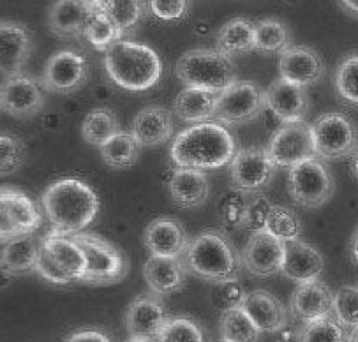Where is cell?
<instances>
[{
  "label": "cell",
  "instance_id": "ffe728a7",
  "mask_svg": "<svg viewBox=\"0 0 358 342\" xmlns=\"http://www.w3.org/2000/svg\"><path fill=\"white\" fill-rule=\"evenodd\" d=\"M279 73L282 80L306 89L322 80L325 64L309 46H289L279 53Z\"/></svg>",
  "mask_w": 358,
  "mask_h": 342
},
{
  "label": "cell",
  "instance_id": "4fadbf2b",
  "mask_svg": "<svg viewBox=\"0 0 358 342\" xmlns=\"http://www.w3.org/2000/svg\"><path fill=\"white\" fill-rule=\"evenodd\" d=\"M286 259V243L268 231L252 233L242 252L245 270L256 277H272L282 273Z\"/></svg>",
  "mask_w": 358,
  "mask_h": 342
},
{
  "label": "cell",
  "instance_id": "83f0119b",
  "mask_svg": "<svg viewBox=\"0 0 358 342\" xmlns=\"http://www.w3.org/2000/svg\"><path fill=\"white\" fill-rule=\"evenodd\" d=\"M43 247L48 250L53 262L59 265V269L69 277L71 280H83L87 273V258L82 247L78 245L71 236L59 235V233L50 231L41 240Z\"/></svg>",
  "mask_w": 358,
  "mask_h": 342
},
{
  "label": "cell",
  "instance_id": "484cf974",
  "mask_svg": "<svg viewBox=\"0 0 358 342\" xmlns=\"http://www.w3.org/2000/svg\"><path fill=\"white\" fill-rule=\"evenodd\" d=\"M133 136L141 147H157L166 143L173 134V117L166 108H143L133 120Z\"/></svg>",
  "mask_w": 358,
  "mask_h": 342
},
{
  "label": "cell",
  "instance_id": "5b68a950",
  "mask_svg": "<svg viewBox=\"0 0 358 342\" xmlns=\"http://www.w3.org/2000/svg\"><path fill=\"white\" fill-rule=\"evenodd\" d=\"M175 71L191 89L222 94L236 83L235 64L217 50H191L178 59Z\"/></svg>",
  "mask_w": 358,
  "mask_h": 342
},
{
  "label": "cell",
  "instance_id": "8d00e7d4",
  "mask_svg": "<svg viewBox=\"0 0 358 342\" xmlns=\"http://www.w3.org/2000/svg\"><path fill=\"white\" fill-rule=\"evenodd\" d=\"M145 6L136 0H106V2H96L97 11L104 13L113 20L115 25L122 32L133 29L140 22L143 15Z\"/></svg>",
  "mask_w": 358,
  "mask_h": 342
},
{
  "label": "cell",
  "instance_id": "f546056e",
  "mask_svg": "<svg viewBox=\"0 0 358 342\" xmlns=\"http://www.w3.org/2000/svg\"><path fill=\"white\" fill-rule=\"evenodd\" d=\"M217 52L228 59L241 57L256 50V25L245 18H233L219 29Z\"/></svg>",
  "mask_w": 358,
  "mask_h": 342
},
{
  "label": "cell",
  "instance_id": "f35d334b",
  "mask_svg": "<svg viewBox=\"0 0 358 342\" xmlns=\"http://www.w3.org/2000/svg\"><path fill=\"white\" fill-rule=\"evenodd\" d=\"M122 36L124 32L115 25L113 20L96 9V15L90 20L89 27H87L85 30V37L90 45L96 50H104V52H106V50L110 48V46H113L115 43L122 41L120 39Z\"/></svg>",
  "mask_w": 358,
  "mask_h": 342
},
{
  "label": "cell",
  "instance_id": "f907efd6",
  "mask_svg": "<svg viewBox=\"0 0 358 342\" xmlns=\"http://www.w3.org/2000/svg\"><path fill=\"white\" fill-rule=\"evenodd\" d=\"M341 6H343L346 11L358 15V0H346V2H341Z\"/></svg>",
  "mask_w": 358,
  "mask_h": 342
},
{
  "label": "cell",
  "instance_id": "2e32d148",
  "mask_svg": "<svg viewBox=\"0 0 358 342\" xmlns=\"http://www.w3.org/2000/svg\"><path fill=\"white\" fill-rule=\"evenodd\" d=\"M32 52L29 29L18 22H2L0 25V71L6 80L22 74L23 66Z\"/></svg>",
  "mask_w": 358,
  "mask_h": 342
},
{
  "label": "cell",
  "instance_id": "d6a6232c",
  "mask_svg": "<svg viewBox=\"0 0 358 342\" xmlns=\"http://www.w3.org/2000/svg\"><path fill=\"white\" fill-rule=\"evenodd\" d=\"M118 133H120V125H118L117 117H115L113 111L106 110V108L92 110L83 118L82 134L87 143L101 148Z\"/></svg>",
  "mask_w": 358,
  "mask_h": 342
},
{
  "label": "cell",
  "instance_id": "d6986e66",
  "mask_svg": "<svg viewBox=\"0 0 358 342\" xmlns=\"http://www.w3.org/2000/svg\"><path fill=\"white\" fill-rule=\"evenodd\" d=\"M265 104L277 118L285 124L303 122V117L309 110V99L303 87L277 78L265 90Z\"/></svg>",
  "mask_w": 358,
  "mask_h": 342
},
{
  "label": "cell",
  "instance_id": "1f68e13d",
  "mask_svg": "<svg viewBox=\"0 0 358 342\" xmlns=\"http://www.w3.org/2000/svg\"><path fill=\"white\" fill-rule=\"evenodd\" d=\"M101 157L108 166L115 169H127L134 166L140 159L141 145L138 143L133 133H120L115 134L110 141L99 148Z\"/></svg>",
  "mask_w": 358,
  "mask_h": 342
},
{
  "label": "cell",
  "instance_id": "7a4b0ae2",
  "mask_svg": "<svg viewBox=\"0 0 358 342\" xmlns=\"http://www.w3.org/2000/svg\"><path fill=\"white\" fill-rule=\"evenodd\" d=\"M170 154L178 168L215 169L236 155L235 138L219 122L196 124L175 136Z\"/></svg>",
  "mask_w": 358,
  "mask_h": 342
},
{
  "label": "cell",
  "instance_id": "bcb514c9",
  "mask_svg": "<svg viewBox=\"0 0 358 342\" xmlns=\"http://www.w3.org/2000/svg\"><path fill=\"white\" fill-rule=\"evenodd\" d=\"M245 291L238 284V280H228V283H221L215 286L214 290V304L215 307H221L222 313L235 307H241L245 298Z\"/></svg>",
  "mask_w": 358,
  "mask_h": 342
},
{
  "label": "cell",
  "instance_id": "681fc988",
  "mask_svg": "<svg viewBox=\"0 0 358 342\" xmlns=\"http://www.w3.org/2000/svg\"><path fill=\"white\" fill-rule=\"evenodd\" d=\"M66 342H111L104 332L96 330V328H83V330L74 332Z\"/></svg>",
  "mask_w": 358,
  "mask_h": 342
},
{
  "label": "cell",
  "instance_id": "c3c4849f",
  "mask_svg": "<svg viewBox=\"0 0 358 342\" xmlns=\"http://www.w3.org/2000/svg\"><path fill=\"white\" fill-rule=\"evenodd\" d=\"M148 6H150V11L164 22H175V20L184 18L189 8V4L184 0H154Z\"/></svg>",
  "mask_w": 358,
  "mask_h": 342
},
{
  "label": "cell",
  "instance_id": "30bf717a",
  "mask_svg": "<svg viewBox=\"0 0 358 342\" xmlns=\"http://www.w3.org/2000/svg\"><path fill=\"white\" fill-rule=\"evenodd\" d=\"M266 108L265 92L252 81H236L219 94L215 120L226 125H241L258 117Z\"/></svg>",
  "mask_w": 358,
  "mask_h": 342
},
{
  "label": "cell",
  "instance_id": "cb8c5ba5",
  "mask_svg": "<svg viewBox=\"0 0 358 342\" xmlns=\"http://www.w3.org/2000/svg\"><path fill=\"white\" fill-rule=\"evenodd\" d=\"M323 266H325L323 256L316 247L309 245L302 240L286 243V259L282 273L288 279L299 284L314 283V280H320Z\"/></svg>",
  "mask_w": 358,
  "mask_h": 342
},
{
  "label": "cell",
  "instance_id": "8fae6325",
  "mask_svg": "<svg viewBox=\"0 0 358 342\" xmlns=\"http://www.w3.org/2000/svg\"><path fill=\"white\" fill-rule=\"evenodd\" d=\"M231 184L245 194H256L268 187L275 173V164L266 148H242L231 161Z\"/></svg>",
  "mask_w": 358,
  "mask_h": 342
},
{
  "label": "cell",
  "instance_id": "6da1fadb",
  "mask_svg": "<svg viewBox=\"0 0 358 342\" xmlns=\"http://www.w3.org/2000/svg\"><path fill=\"white\" fill-rule=\"evenodd\" d=\"M43 208L52 231L64 236L83 233L99 212V198L90 185L78 178H62L43 194Z\"/></svg>",
  "mask_w": 358,
  "mask_h": 342
},
{
  "label": "cell",
  "instance_id": "52a82bcc",
  "mask_svg": "<svg viewBox=\"0 0 358 342\" xmlns=\"http://www.w3.org/2000/svg\"><path fill=\"white\" fill-rule=\"evenodd\" d=\"M316 157L325 161L350 157L358 152V131L343 113H325L310 125Z\"/></svg>",
  "mask_w": 358,
  "mask_h": 342
},
{
  "label": "cell",
  "instance_id": "7402d4cb",
  "mask_svg": "<svg viewBox=\"0 0 358 342\" xmlns=\"http://www.w3.org/2000/svg\"><path fill=\"white\" fill-rule=\"evenodd\" d=\"M241 307L259 332L275 334V332L285 330L288 325V309L279 298L273 297L268 291H249Z\"/></svg>",
  "mask_w": 358,
  "mask_h": 342
},
{
  "label": "cell",
  "instance_id": "ab89813d",
  "mask_svg": "<svg viewBox=\"0 0 358 342\" xmlns=\"http://www.w3.org/2000/svg\"><path fill=\"white\" fill-rule=\"evenodd\" d=\"M344 328L336 318L310 321L300 330L299 342H348L350 334Z\"/></svg>",
  "mask_w": 358,
  "mask_h": 342
},
{
  "label": "cell",
  "instance_id": "e575fe53",
  "mask_svg": "<svg viewBox=\"0 0 358 342\" xmlns=\"http://www.w3.org/2000/svg\"><path fill=\"white\" fill-rule=\"evenodd\" d=\"M263 229L285 243L300 240V235H302V225H300L299 215L292 208L282 205H272Z\"/></svg>",
  "mask_w": 358,
  "mask_h": 342
},
{
  "label": "cell",
  "instance_id": "ee69618b",
  "mask_svg": "<svg viewBox=\"0 0 358 342\" xmlns=\"http://www.w3.org/2000/svg\"><path fill=\"white\" fill-rule=\"evenodd\" d=\"M27 157L25 145L20 138L9 133H2L0 136V173L4 177L16 173L23 166Z\"/></svg>",
  "mask_w": 358,
  "mask_h": 342
},
{
  "label": "cell",
  "instance_id": "7c38bea8",
  "mask_svg": "<svg viewBox=\"0 0 358 342\" xmlns=\"http://www.w3.org/2000/svg\"><path fill=\"white\" fill-rule=\"evenodd\" d=\"M268 155L279 168H293L299 162L314 159V145L310 125L306 122L285 124L268 141Z\"/></svg>",
  "mask_w": 358,
  "mask_h": 342
},
{
  "label": "cell",
  "instance_id": "4316f807",
  "mask_svg": "<svg viewBox=\"0 0 358 342\" xmlns=\"http://www.w3.org/2000/svg\"><path fill=\"white\" fill-rule=\"evenodd\" d=\"M143 276L148 287L157 297L171 294L180 290L185 283L187 269L182 258H161L150 256L143 266Z\"/></svg>",
  "mask_w": 358,
  "mask_h": 342
},
{
  "label": "cell",
  "instance_id": "44dd1931",
  "mask_svg": "<svg viewBox=\"0 0 358 342\" xmlns=\"http://www.w3.org/2000/svg\"><path fill=\"white\" fill-rule=\"evenodd\" d=\"M293 316L303 323L334 316V293L322 280L299 284L289 302Z\"/></svg>",
  "mask_w": 358,
  "mask_h": 342
},
{
  "label": "cell",
  "instance_id": "5bb4252c",
  "mask_svg": "<svg viewBox=\"0 0 358 342\" xmlns=\"http://www.w3.org/2000/svg\"><path fill=\"white\" fill-rule=\"evenodd\" d=\"M89 66L82 53L62 50L50 57L43 71L45 89L55 94H71L82 89L87 81Z\"/></svg>",
  "mask_w": 358,
  "mask_h": 342
},
{
  "label": "cell",
  "instance_id": "9a60e30c",
  "mask_svg": "<svg viewBox=\"0 0 358 342\" xmlns=\"http://www.w3.org/2000/svg\"><path fill=\"white\" fill-rule=\"evenodd\" d=\"M0 104L2 111L11 117H34L45 106V92L32 76L22 73L2 83Z\"/></svg>",
  "mask_w": 358,
  "mask_h": 342
},
{
  "label": "cell",
  "instance_id": "3957f363",
  "mask_svg": "<svg viewBox=\"0 0 358 342\" xmlns=\"http://www.w3.org/2000/svg\"><path fill=\"white\" fill-rule=\"evenodd\" d=\"M106 73L118 87L131 92H143L157 85L163 76V62L147 45L118 41L104 52Z\"/></svg>",
  "mask_w": 358,
  "mask_h": 342
},
{
  "label": "cell",
  "instance_id": "4dcf8cb0",
  "mask_svg": "<svg viewBox=\"0 0 358 342\" xmlns=\"http://www.w3.org/2000/svg\"><path fill=\"white\" fill-rule=\"evenodd\" d=\"M41 243L34 235H22L4 243L2 249V270L11 276L36 270Z\"/></svg>",
  "mask_w": 358,
  "mask_h": 342
},
{
  "label": "cell",
  "instance_id": "db71d44e",
  "mask_svg": "<svg viewBox=\"0 0 358 342\" xmlns=\"http://www.w3.org/2000/svg\"><path fill=\"white\" fill-rule=\"evenodd\" d=\"M348 342H358V327L351 330L350 337H348Z\"/></svg>",
  "mask_w": 358,
  "mask_h": 342
},
{
  "label": "cell",
  "instance_id": "ac0fdd59",
  "mask_svg": "<svg viewBox=\"0 0 358 342\" xmlns=\"http://www.w3.org/2000/svg\"><path fill=\"white\" fill-rule=\"evenodd\" d=\"M145 245L152 256L184 258V254L191 245V238L180 221L171 218H157L147 226Z\"/></svg>",
  "mask_w": 358,
  "mask_h": 342
},
{
  "label": "cell",
  "instance_id": "836d02e7",
  "mask_svg": "<svg viewBox=\"0 0 358 342\" xmlns=\"http://www.w3.org/2000/svg\"><path fill=\"white\" fill-rule=\"evenodd\" d=\"M219 328H221L222 342H258L262 334L242 307L222 313Z\"/></svg>",
  "mask_w": 358,
  "mask_h": 342
},
{
  "label": "cell",
  "instance_id": "11a10c76",
  "mask_svg": "<svg viewBox=\"0 0 358 342\" xmlns=\"http://www.w3.org/2000/svg\"><path fill=\"white\" fill-rule=\"evenodd\" d=\"M124 342H155V341H143V339H133V337H127Z\"/></svg>",
  "mask_w": 358,
  "mask_h": 342
},
{
  "label": "cell",
  "instance_id": "f6af8a7d",
  "mask_svg": "<svg viewBox=\"0 0 358 342\" xmlns=\"http://www.w3.org/2000/svg\"><path fill=\"white\" fill-rule=\"evenodd\" d=\"M270 208H272V203H270L268 198H265L262 192L249 194V205H248V213H245L244 228L251 229L252 233L262 231V229L265 228V221Z\"/></svg>",
  "mask_w": 358,
  "mask_h": 342
},
{
  "label": "cell",
  "instance_id": "d590c367",
  "mask_svg": "<svg viewBox=\"0 0 358 342\" xmlns=\"http://www.w3.org/2000/svg\"><path fill=\"white\" fill-rule=\"evenodd\" d=\"M289 48V32L285 23L265 18L256 23V50L263 53H281Z\"/></svg>",
  "mask_w": 358,
  "mask_h": 342
},
{
  "label": "cell",
  "instance_id": "7dc6e473",
  "mask_svg": "<svg viewBox=\"0 0 358 342\" xmlns=\"http://www.w3.org/2000/svg\"><path fill=\"white\" fill-rule=\"evenodd\" d=\"M36 272L39 273L43 279L50 280V283H53V284H60V286H62V284L73 283V280H71L69 277H67L66 273L59 269V265L53 262V258L48 254V250L43 247V243H41V249H39V258H37Z\"/></svg>",
  "mask_w": 358,
  "mask_h": 342
},
{
  "label": "cell",
  "instance_id": "ba28073f",
  "mask_svg": "<svg viewBox=\"0 0 358 342\" xmlns=\"http://www.w3.org/2000/svg\"><path fill=\"white\" fill-rule=\"evenodd\" d=\"M289 196L306 208L322 206L334 192V180L322 161L307 159L289 168L288 173Z\"/></svg>",
  "mask_w": 358,
  "mask_h": 342
},
{
  "label": "cell",
  "instance_id": "d4e9b609",
  "mask_svg": "<svg viewBox=\"0 0 358 342\" xmlns=\"http://www.w3.org/2000/svg\"><path fill=\"white\" fill-rule=\"evenodd\" d=\"M171 199L182 208H194L207 201L210 182L201 169L178 168L168 182Z\"/></svg>",
  "mask_w": 358,
  "mask_h": 342
},
{
  "label": "cell",
  "instance_id": "603a6c76",
  "mask_svg": "<svg viewBox=\"0 0 358 342\" xmlns=\"http://www.w3.org/2000/svg\"><path fill=\"white\" fill-rule=\"evenodd\" d=\"M94 15H96V2L60 0L50 9L48 27L60 37L85 36V30Z\"/></svg>",
  "mask_w": 358,
  "mask_h": 342
},
{
  "label": "cell",
  "instance_id": "8992f818",
  "mask_svg": "<svg viewBox=\"0 0 358 342\" xmlns=\"http://www.w3.org/2000/svg\"><path fill=\"white\" fill-rule=\"evenodd\" d=\"M71 238L82 247L87 258V273L83 283L111 284L126 277L127 259L113 243L94 233H78Z\"/></svg>",
  "mask_w": 358,
  "mask_h": 342
},
{
  "label": "cell",
  "instance_id": "f1b7e54d",
  "mask_svg": "<svg viewBox=\"0 0 358 342\" xmlns=\"http://www.w3.org/2000/svg\"><path fill=\"white\" fill-rule=\"evenodd\" d=\"M219 94L203 89H191L185 87L175 97L173 111L180 120L192 124H205L215 118Z\"/></svg>",
  "mask_w": 358,
  "mask_h": 342
},
{
  "label": "cell",
  "instance_id": "277c9868",
  "mask_svg": "<svg viewBox=\"0 0 358 342\" xmlns=\"http://www.w3.org/2000/svg\"><path fill=\"white\" fill-rule=\"evenodd\" d=\"M182 259L187 272L214 284L236 280L244 265L235 247L215 229H207L192 238Z\"/></svg>",
  "mask_w": 358,
  "mask_h": 342
},
{
  "label": "cell",
  "instance_id": "7bdbcfd3",
  "mask_svg": "<svg viewBox=\"0 0 358 342\" xmlns=\"http://www.w3.org/2000/svg\"><path fill=\"white\" fill-rule=\"evenodd\" d=\"M334 318L343 327H358V286H343L334 294Z\"/></svg>",
  "mask_w": 358,
  "mask_h": 342
},
{
  "label": "cell",
  "instance_id": "f5cc1de1",
  "mask_svg": "<svg viewBox=\"0 0 358 342\" xmlns=\"http://www.w3.org/2000/svg\"><path fill=\"white\" fill-rule=\"evenodd\" d=\"M351 168H353L355 177L358 178V152H357V154L353 155V161H351Z\"/></svg>",
  "mask_w": 358,
  "mask_h": 342
},
{
  "label": "cell",
  "instance_id": "9c48e42d",
  "mask_svg": "<svg viewBox=\"0 0 358 342\" xmlns=\"http://www.w3.org/2000/svg\"><path fill=\"white\" fill-rule=\"evenodd\" d=\"M43 213L25 192L2 187L0 192V233L2 243L22 235H34L41 228Z\"/></svg>",
  "mask_w": 358,
  "mask_h": 342
},
{
  "label": "cell",
  "instance_id": "816d5d0a",
  "mask_svg": "<svg viewBox=\"0 0 358 342\" xmlns=\"http://www.w3.org/2000/svg\"><path fill=\"white\" fill-rule=\"evenodd\" d=\"M351 254H353L355 262L358 263V229L355 231L353 240H351Z\"/></svg>",
  "mask_w": 358,
  "mask_h": 342
},
{
  "label": "cell",
  "instance_id": "b9f144b4",
  "mask_svg": "<svg viewBox=\"0 0 358 342\" xmlns=\"http://www.w3.org/2000/svg\"><path fill=\"white\" fill-rule=\"evenodd\" d=\"M336 89L341 99L358 106V53L341 60L336 71Z\"/></svg>",
  "mask_w": 358,
  "mask_h": 342
},
{
  "label": "cell",
  "instance_id": "e0dca14e",
  "mask_svg": "<svg viewBox=\"0 0 358 342\" xmlns=\"http://www.w3.org/2000/svg\"><path fill=\"white\" fill-rule=\"evenodd\" d=\"M168 316L157 294H140L131 302L126 314V328L129 337L143 341H157Z\"/></svg>",
  "mask_w": 358,
  "mask_h": 342
},
{
  "label": "cell",
  "instance_id": "74e56055",
  "mask_svg": "<svg viewBox=\"0 0 358 342\" xmlns=\"http://www.w3.org/2000/svg\"><path fill=\"white\" fill-rule=\"evenodd\" d=\"M155 342H205V334L191 318H168Z\"/></svg>",
  "mask_w": 358,
  "mask_h": 342
},
{
  "label": "cell",
  "instance_id": "60d3db41",
  "mask_svg": "<svg viewBox=\"0 0 358 342\" xmlns=\"http://www.w3.org/2000/svg\"><path fill=\"white\" fill-rule=\"evenodd\" d=\"M248 205L249 194L238 191V189L226 191L217 203V212L224 226H228V228H244Z\"/></svg>",
  "mask_w": 358,
  "mask_h": 342
}]
</instances>
